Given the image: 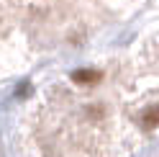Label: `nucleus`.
<instances>
[{
	"label": "nucleus",
	"instance_id": "obj_2",
	"mask_svg": "<svg viewBox=\"0 0 159 157\" xmlns=\"http://www.w3.org/2000/svg\"><path fill=\"white\" fill-rule=\"evenodd\" d=\"M141 121L146 126H159V103H152L149 108L141 113Z\"/></svg>",
	"mask_w": 159,
	"mask_h": 157
},
{
	"label": "nucleus",
	"instance_id": "obj_1",
	"mask_svg": "<svg viewBox=\"0 0 159 157\" xmlns=\"http://www.w3.org/2000/svg\"><path fill=\"white\" fill-rule=\"evenodd\" d=\"M72 80L80 83V85H90V83H98L100 80V72H95V70H77L72 75Z\"/></svg>",
	"mask_w": 159,
	"mask_h": 157
}]
</instances>
